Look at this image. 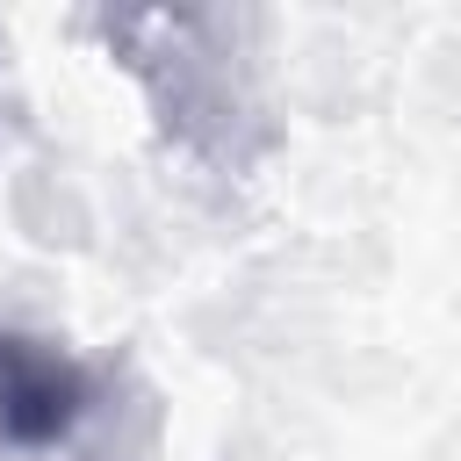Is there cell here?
Returning a JSON list of instances; mask_svg holds the SVG:
<instances>
[{"label": "cell", "instance_id": "6da1fadb", "mask_svg": "<svg viewBox=\"0 0 461 461\" xmlns=\"http://www.w3.org/2000/svg\"><path fill=\"white\" fill-rule=\"evenodd\" d=\"M86 403H94V389H86L79 360H65L43 339L0 331V439L7 447H58V439H72Z\"/></svg>", "mask_w": 461, "mask_h": 461}]
</instances>
